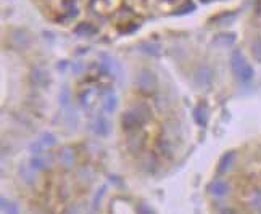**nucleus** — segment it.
Instances as JSON below:
<instances>
[{
	"mask_svg": "<svg viewBox=\"0 0 261 214\" xmlns=\"http://www.w3.org/2000/svg\"><path fill=\"white\" fill-rule=\"evenodd\" d=\"M257 12H258V15L261 16V0H258V2H257Z\"/></svg>",
	"mask_w": 261,
	"mask_h": 214,
	"instance_id": "obj_22",
	"label": "nucleus"
},
{
	"mask_svg": "<svg viewBox=\"0 0 261 214\" xmlns=\"http://www.w3.org/2000/svg\"><path fill=\"white\" fill-rule=\"evenodd\" d=\"M140 50L145 52L147 55H152V57L160 55V47L157 44H142V46H140Z\"/></svg>",
	"mask_w": 261,
	"mask_h": 214,
	"instance_id": "obj_12",
	"label": "nucleus"
},
{
	"mask_svg": "<svg viewBox=\"0 0 261 214\" xmlns=\"http://www.w3.org/2000/svg\"><path fill=\"white\" fill-rule=\"evenodd\" d=\"M41 140H42L44 145H47V147H52V145H55V142H57V140H55V137L52 136V134H44Z\"/></svg>",
	"mask_w": 261,
	"mask_h": 214,
	"instance_id": "obj_17",
	"label": "nucleus"
},
{
	"mask_svg": "<svg viewBox=\"0 0 261 214\" xmlns=\"http://www.w3.org/2000/svg\"><path fill=\"white\" fill-rule=\"evenodd\" d=\"M33 168H36V169H42V161L41 160H33Z\"/></svg>",
	"mask_w": 261,
	"mask_h": 214,
	"instance_id": "obj_21",
	"label": "nucleus"
},
{
	"mask_svg": "<svg viewBox=\"0 0 261 214\" xmlns=\"http://www.w3.org/2000/svg\"><path fill=\"white\" fill-rule=\"evenodd\" d=\"M228 190H229V187H228V183L226 182H214V185H213V188H212V192L214 193L216 197H223V195H226L228 193Z\"/></svg>",
	"mask_w": 261,
	"mask_h": 214,
	"instance_id": "obj_11",
	"label": "nucleus"
},
{
	"mask_svg": "<svg viewBox=\"0 0 261 214\" xmlns=\"http://www.w3.org/2000/svg\"><path fill=\"white\" fill-rule=\"evenodd\" d=\"M68 95H69L68 87H63V91H62V103H63V105H66V103H68Z\"/></svg>",
	"mask_w": 261,
	"mask_h": 214,
	"instance_id": "obj_20",
	"label": "nucleus"
},
{
	"mask_svg": "<svg viewBox=\"0 0 261 214\" xmlns=\"http://www.w3.org/2000/svg\"><path fill=\"white\" fill-rule=\"evenodd\" d=\"M232 158H234V153L232 152L228 153V155L223 158V163H221V166H219V172H224L226 168L230 166V161H232Z\"/></svg>",
	"mask_w": 261,
	"mask_h": 214,
	"instance_id": "obj_16",
	"label": "nucleus"
},
{
	"mask_svg": "<svg viewBox=\"0 0 261 214\" xmlns=\"http://www.w3.org/2000/svg\"><path fill=\"white\" fill-rule=\"evenodd\" d=\"M250 206H252V210H255V211H261V190H258L252 197V200H250Z\"/></svg>",
	"mask_w": 261,
	"mask_h": 214,
	"instance_id": "obj_15",
	"label": "nucleus"
},
{
	"mask_svg": "<svg viewBox=\"0 0 261 214\" xmlns=\"http://www.w3.org/2000/svg\"><path fill=\"white\" fill-rule=\"evenodd\" d=\"M230 68L235 73V76L240 77L242 81H250L253 77V68L245 61L244 55L240 52H234L230 57Z\"/></svg>",
	"mask_w": 261,
	"mask_h": 214,
	"instance_id": "obj_2",
	"label": "nucleus"
},
{
	"mask_svg": "<svg viewBox=\"0 0 261 214\" xmlns=\"http://www.w3.org/2000/svg\"><path fill=\"white\" fill-rule=\"evenodd\" d=\"M234 42H235V36H234V34H218V36L213 39L214 46H219V47L232 46Z\"/></svg>",
	"mask_w": 261,
	"mask_h": 214,
	"instance_id": "obj_6",
	"label": "nucleus"
},
{
	"mask_svg": "<svg viewBox=\"0 0 261 214\" xmlns=\"http://www.w3.org/2000/svg\"><path fill=\"white\" fill-rule=\"evenodd\" d=\"M118 108V98L113 92H108L103 98V109L107 113H113Z\"/></svg>",
	"mask_w": 261,
	"mask_h": 214,
	"instance_id": "obj_5",
	"label": "nucleus"
},
{
	"mask_svg": "<svg viewBox=\"0 0 261 214\" xmlns=\"http://www.w3.org/2000/svg\"><path fill=\"white\" fill-rule=\"evenodd\" d=\"M95 32H97V29H95V26H92L90 23H81L76 28V34H79V36H92Z\"/></svg>",
	"mask_w": 261,
	"mask_h": 214,
	"instance_id": "obj_10",
	"label": "nucleus"
},
{
	"mask_svg": "<svg viewBox=\"0 0 261 214\" xmlns=\"http://www.w3.org/2000/svg\"><path fill=\"white\" fill-rule=\"evenodd\" d=\"M33 81L37 84V86H44L45 82H47V74L41 69H36V71H33Z\"/></svg>",
	"mask_w": 261,
	"mask_h": 214,
	"instance_id": "obj_13",
	"label": "nucleus"
},
{
	"mask_svg": "<svg viewBox=\"0 0 261 214\" xmlns=\"http://www.w3.org/2000/svg\"><path fill=\"white\" fill-rule=\"evenodd\" d=\"M2 208H3V211L7 214H19L18 206L15 205V203H10L7 200H2Z\"/></svg>",
	"mask_w": 261,
	"mask_h": 214,
	"instance_id": "obj_14",
	"label": "nucleus"
},
{
	"mask_svg": "<svg viewBox=\"0 0 261 214\" xmlns=\"http://www.w3.org/2000/svg\"><path fill=\"white\" fill-rule=\"evenodd\" d=\"M180 8H182V10H178V12H176V15H184V13H187V12H194V3H185L184 5V7H180Z\"/></svg>",
	"mask_w": 261,
	"mask_h": 214,
	"instance_id": "obj_19",
	"label": "nucleus"
},
{
	"mask_svg": "<svg viewBox=\"0 0 261 214\" xmlns=\"http://www.w3.org/2000/svg\"><path fill=\"white\" fill-rule=\"evenodd\" d=\"M213 81V71L207 66L200 68L197 74H195V82L198 87H208Z\"/></svg>",
	"mask_w": 261,
	"mask_h": 214,
	"instance_id": "obj_4",
	"label": "nucleus"
},
{
	"mask_svg": "<svg viewBox=\"0 0 261 214\" xmlns=\"http://www.w3.org/2000/svg\"><path fill=\"white\" fill-rule=\"evenodd\" d=\"M66 214H71V213H66Z\"/></svg>",
	"mask_w": 261,
	"mask_h": 214,
	"instance_id": "obj_24",
	"label": "nucleus"
},
{
	"mask_svg": "<svg viewBox=\"0 0 261 214\" xmlns=\"http://www.w3.org/2000/svg\"><path fill=\"white\" fill-rule=\"evenodd\" d=\"M60 161H62V164L65 168H73L74 166L73 152L69 150V148H65V150H62V153H60Z\"/></svg>",
	"mask_w": 261,
	"mask_h": 214,
	"instance_id": "obj_8",
	"label": "nucleus"
},
{
	"mask_svg": "<svg viewBox=\"0 0 261 214\" xmlns=\"http://www.w3.org/2000/svg\"><path fill=\"white\" fill-rule=\"evenodd\" d=\"M94 132L98 134V136H107V134L110 132V122L105 121V119H102V118H98L94 124Z\"/></svg>",
	"mask_w": 261,
	"mask_h": 214,
	"instance_id": "obj_7",
	"label": "nucleus"
},
{
	"mask_svg": "<svg viewBox=\"0 0 261 214\" xmlns=\"http://www.w3.org/2000/svg\"><path fill=\"white\" fill-rule=\"evenodd\" d=\"M194 116H195V119H197V122L200 124V126H207V122H208V113H207V108H205V107L200 105L197 109H195Z\"/></svg>",
	"mask_w": 261,
	"mask_h": 214,
	"instance_id": "obj_9",
	"label": "nucleus"
},
{
	"mask_svg": "<svg viewBox=\"0 0 261 214\" xmlns=\"http://www.w3.org/2000/svg\"><path fill=\"white\" fill-rule=\"evenodd\" d=\"M166 2H169V3H173V2H176V0H166Z\"/></svg>",
	"mask_w": 261,
	"mask_h": 214,
	"instance_id": "obj_23",
	"label": "nucleus"
},
{
	"mask_svg": "<svg viewBox=\"0 0 261 214\" xmlns=\"http://www.w3.org/2000/svg\"><path fill=\"white\" fill-rule=\"evenodd\" d=\"M253 55H255V58H257L258 61H261V41L255 42V46H253Z\"/></svg>",
	"mask_w": 261,
	"mask_h": 214,
	"instance_id": "obj_18",
	"label": "nucleus"
},
{
	"mask_svg": "<svg viewBox=\"0 0 261 214\" xmlns=\"http://www.w3.org/2000/svg\"><path fill=\"white\" fill-rule=\"evenodd\" d=\"M148 118H150V109L145 105H137L123 114L121 122L126 131H130V129H135L142 126L144 122H147Z\"/></svg>",
	"mask_w": 261,
	"mask_h": 214,
	"instance_id": "obj_1",
	"label": "nucleus"
},
{
	"mask_svg": "<svg viewBox=\"0 0 261 214\" xmlns=\"http://www.w3.org/2000/svg\"><path fill=\"white\" fill-rule=\"evenodd\" d=\"M155 82H157L155 74L152 71H148V69H144V71L137 76V84L142 91H152L155 87Z\"/></svg>",
	"mask_w": 261,
	"mask_h": 214,
	"instance_id": "obj_3",
	"label": "nucleus"
}]
</instances>
